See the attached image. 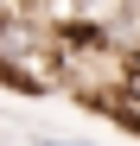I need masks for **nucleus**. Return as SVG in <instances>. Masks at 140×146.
I'll list each match as a JSON object with an SVG mask.
<instances>
[{
	"label": "nucleus",
	"instance_id": "f257e3e1",
	"mask_svg": "<svg viewBox=\"0 0 140 146\" xmlns=\"http://www.w3.org/2000/svg\"><path fill=\"white\" fill-rule=\"evenodd\" d=\"M0 146H7V140H0Z\"/></svg>",
	"mask_w": 140,
	"mask_h": 146
}]
</instances>
